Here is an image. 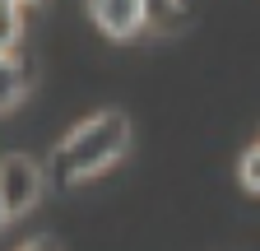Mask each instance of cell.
Listing matches in <instances>:
<instances>
[{
  "label": "cell",
  "instance_id": "6da1fadb",
  "mask_svg": "<svg viewBox=\"0 0 260 251\" xmlns=\"http://www.w3.org/2000/svg\"><path fill=\"white\" fill-rule=\"evenodd\" d=\"M125 144H130V121H125V112H98V116H88V121H79L70 135L60 140V149H56V181H84V177H93V172H103L107 163H116L121 153H125Z\"/></svg>",
  "mask_w": 260,
  "mask_h": 251
},
{
  "label": "cell",
  "instance_id": "7a4b0ae2",
  "mask_svg": "<svg viewBox=\"0 0 260 251\" xmlns=\"http://www.w3.org/2000/svg\"><path fill=\"white\" fill-rule=\"evenodd\" d=\"M42 196V172L32 159H23V153H10V159H0V200H5L10 218L14 214H28L32 205H38Z\"/></svg>",
  "mask_w": 260,
  "mask_h": 251
},
{
  "label": "cell",
  "instance_id": "3957f363",
  "mask_svg": "<svg viewBox=\"0 0 260 251\" xmlns=\"http://www.w3.org/2000/svg\"><path fill=\"white\" fill-rule=\"evenodd\" d=\"M88 14L107 38H130V33L144 28L149 0H88Z\"/></svg>",
  "mask_w": 260,
  "mask_h": 251
},
{
  "label": "cell",
  "instance_id": "277c9868",
  "mask_svg": "<svg viewBox=\"0 0 260 251\" xmlns=\"http://www.w3.org/2000/svg\"><path fill=\"white\" fill-rule=\"evenodd\" d=\"M23 88H28V75L14 56H0V112H10L19 98H23Z\"/></svg>",
  "mask_w": 260,
  "mask_h": 251
},
{
  "label": "cell",
  "instance_id": "5b68a950",
  "mask_svg": "<svg viewBox=\"0 0 260 251\" xmlns=\"http://www.w3.org/2000/svg\"><path fill=\"white\" fill-rule=\"evenodd\" d=\"M19 5L23 0H0V56H10V47L19 42V28H23Z\"/></svg>",
  "mask_w": 260,
  "mask_h": 251
},
{
  "label": "cell",
  "instance_id": "8992f818",
  "mask_svg": "<svg viewBox=\"0 0 260 251\" xmlns=\"http://www.w3.org/2000/svg\"><path fill=\"white\" fill-rule=\"evenodd\" d=\"M181 14H186V0H149V19H153L158 28L181 23Z\"/></svg>",
  "mask_w": 260,
  "mask_h": 251
},
{
  "label": "cell",
  "instance_id": "52a82bcc",
  "mask_svg": "<svg viewBox=\"0 0 260 251\" xmlns=\"http://www.w3.org/2000/svg\"><path fill=\"white\" fill-rule=\"evenodd\" d=\"M242 186H246V191H255L260 196V144H251L246 153H242Z\"/></svg>",
  "mask_w": 260,
  "mask_h": 251
},
{
  "label": "cell",
  "instance_id": "ba28073f",
  "mask_svg": "<svg viewBox=\"0 0 260 251\" xmlns=\"http://www.w3.org/2000/svg\"><path fill=\"white\" fill-rule=\"evenodd\" d=\"M19 251H60V246H56V237H32V242H23Z\"/></svg>",
  "mask_w": 260,
  "mask_h": 251
},
{
  "label": "cell",
  "instance_id": "9c48e42d",
  "mask_svg": "<svg viewBox=\"0 0 260 251\" xmlns=\"http://www.w3.org/2000/svg\"><path fill=\"white\" fill-rule=\"evenodd\" d=\"M0 224H10V209H5V200H0Z\"/></svg>",
  "mask_w": 260,
  "mask_h": 251
},
{
  "label": "cell",
  "instance_id": "30bf717a",
  "mask_svg": "<svg viewBox=\"0 0 260 251\" xmlns=\"http://www.w3.org/2000/svg\"><path fill=\"white\" fill-rule=\"evenodd\" d=\"M255 144H260V140H255Z\"/></svg>",
  "mask_w": 260,
  "mask_h": 251
}]
</instances>
